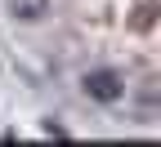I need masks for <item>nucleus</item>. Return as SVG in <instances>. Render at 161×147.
<instances>
[{
    "label": "nucleus",
    "mask_w": 161,
    "mask_h": 147,
    "mask_svg": "<svg viewBox=\"0 0 161 147\" xmlns=\"http://www.w3.org/2000/svg\"><path fill=\"white\" fill-rule=\"evenodd\" d=\"M121 89H125V85H121L116 71H90V76H85V94L98 98V102H116Z\"/></svg>",
    "instance_id": "f257e3e1"
},
{
    "label": "nucleus",
    "mask_w": 161,
    "mask_h": 147,
    "mask_svg": "<svg viewBox=\"0 0 161 147\" xmlns=\"http://www.w3.org/2000/svg\"><path fill=\"white\" fill-rule=\"evenodd\" d=\"M9 13L23 18V23H36V18L49 13V0H9Z\"/></svg>",
    "instance_id": "f03ea898"
}]
</instances>
